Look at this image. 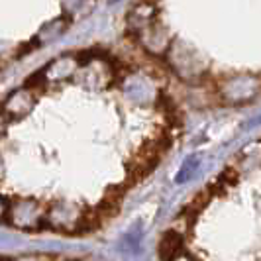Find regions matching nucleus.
<instances>
[{
	"mask_svg": "<svg viewBox=\"0 0 261 261\" xmlns=\"http://www.w3.org/2000/svg\"><path fill=\"white\" fill-rule=\"evenodd\" d=\"M181 96L130 47L67 49L0 98V226L89 238L173 153Z\"/></svg>",
	"mask_w": 261,
	"mask_h": 261,
	"instance_id": "1",
	"label": "nucleus"
},
{
	"mask_svg": "<svg viewBox=\"0 0 261 261\" xmlns=\"http://www.w3.org/2000/svg\"><path fill=\"white\" fill-rule=\"evenodd\" d=\"M124 39L196 105L261 102V0H132Z\"/></svg>",
	"mask_w": 261,
	"mask_h": 261,
	"instance_id": "2",
	"label": "nucleus"
},
{
	"mask_svg": "<svg viewBox=\"0 0 261 261\" xmlns=\"http://www.w3.org/2000/svg\"><path fill=\"white\" fill-rule=\"evenodd\" d=\"M157 261H261V136L242 145L159 232Z\"/></svg>",
	"mask_w": 261,
	"mask_h": 261,
	"instance_id": "3",
	"label": "nucleus"
},
{
	"mask_svg": "<svg viewBox=\"0 0 261 261\" xmlns=\"http://www.w3.org/2000/svg\"><path fill=\"white\" fill-rule=\"evenodd\" d=\"M98 0H0V77L61 39Z\"/></svg>",
	"mask_w": 261,
	"mask_h": 261,
	"instance_id": "4",
	"label": "nucleus"
}]
</instances>
